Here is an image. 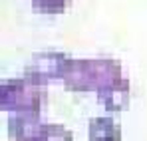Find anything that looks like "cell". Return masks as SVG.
<instances>
[{
  "instance_id": "obj_3",
  "label": "cell",
  "mask_w": 147,
  "mask_h": 141,
  "mask_svg": "<svg viewBox=\"0 0 147 141\" xmlns=\"http://www.w3.org/2000/svg\"><path fill=\"white\" fill-rule=\"evenodd\" d=\"M68 56L62 52H40L34 54L24 70V78L38 86H46L54 80H62L68 66Z\"/></svg>"
},
{
  "instance_id": "obj_4",
  "label": "cell",
  "mask_w": 147,
  "mask_h": 141,
  "mask_svg": "<svg viewBox=\"0 0 147 141\" xmlns=\"http://www.w3.org/2000/svg\"><path fill=\"white\" fill-rule=\"evenodd\" d=\"M46 121L42 113H12L8 117V137L12 141H34Z\"/></svg>"
},
{
  "instance_id": "obj_5",
  "label": "cell",
  "mask_w": 147,
  "mask_h": 141,
  "mask_svg": "<svg viewBox=\"0 0 147 141\" xmlns=\"http://www.w3.org/2000/svg\"><path fill=\"white\" fill-rule=\"evenodd\" d=\"M129 95H131L129 80L119 78V80H113V82H109V84L99 88L98 101L107 111H123L129 105Z\"/></svg>"
},
{
  "instance_id": "obj_2",
  "label": "cell",
  "mask_w": 147,
  "mask_h": 141,
  "mask_svg": "<svg viewBox=\"0 0 147 141\" xmlns=\"http://www.w3.org/2000/svg\"><path fill=\"white\" fill-rule=\"evenodd\" d=\"M48 101L46 86H38L28 78L4 80L0 84V107L10 113H42Z\"/></svg>"
},
{
  "instance_id": "obj_6",
  "label": "cell",
  "mask_w": 147,
  "mask_h": 141,
  "mask_svg": "<svg viewBox=\"0 0 147 141\" xmlns=\"http://www.w3.org/2000/svg\"><path fill=\"white\" fill-rule=\"evenodd\" d=\"M88 129L90 141H121V127L111 117H94Z\"/></svg>"
},
{
  "instance_id": "obj_7",
  "label": "cell",
  "mask_w": 147,
  "mask_h": 141,
  "mask_svg": "<svg viewBox=\"0 0 147 141\" xmlns=\"http://www.w3.org/2000/svg\"><path fill=\"white\" fill-rule=\"evenodd\" d=\"M34 141H74V135L62 123H44Z\"/></svg>"
},
{
  "instance_id": "obj_8",
  "label": "cell",
  "mask_w": 147,
  "mask_h": 141,
  "mask_svg": "<svg viewBox=\"0 0 147 141\" xmlns=\"http://www.w3.org/2000/svg\"><path fill=\"white\" fill-rule=\"evenodd\" d=\"M72 0H32L34 12L40 14H62L70 6Z\"/></svg>"
},
{
  "instance_id": "obj_1",
  "label": "cell",
  "mask_w": 147,
  "mask_h": 141,
  "mask_svg": "<svg viewBox=\"0 0 147 141\" xmlns=\"http://www.w3.org/2000/svg\"><path fill=\"white\" fill-rule=\"evenodd\" d=\"M119 78H123L121 64L113 58H70L62 82L70 92H98L101 86Z\"/></svg>"
}]
</instances>
